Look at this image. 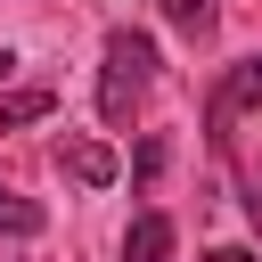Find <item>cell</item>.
<instances>
[{
    "label": "cell",
    "instance_id": "1",
    "mask_svg": "<svg viewBox=\"0 0 262 262\" xmlns=\"http://www.w3.org/2000/svg\"><path fill=\"white\" fill-rule=\"evenodd\" d=\"M147 90H156V41L139 25H115L106 49H98V123L106 131H131L139 106H147Z\"/></svg>",
    "mask_w": 262,
    "mask_h": 262
},
{
    "label": "cell",
    "instance_id": "2",
    "mask_svg": "<svg viewBox=\"0 0 262 262\" xmlns=\"http://www.w3.org/2000/svg\"><path fill=\"white\" fill-rule=\"evenodd\" d=\"M246 106H262V49L254 57H237V66H221L213 74V90H205V147L229 164V147H237V115Z\"/></svg>",
    "mask_w": 262,
    "mask_h": 262
},
{
    "label": "cell",
    "instance_id": "3",
    "mask_svg": "<svg viewBox=\"0 0 262 262\" xmlns=\"http://www.w3.org/2000/svg\"><path fill=\"white\" fill-rule=\"evenodd\" d=\"M57 172H66V180H82V188H115V172H123V164H115V147H106V139H57Z\"/></svg>",
    "mask_w": 262,
    "mask_h": 262
},
{
    "label": "cell",
    "instance_id": "4",
    "mask_svg": "<svg viewBox=\"0 0 262 262\" xmlns=\"http://www.w3.org/2000/svg\"><path fill=\"white\" fill-rule=\"evenodd\" d=\"M172 246H180V229H172V213H131V229H123V262H172Z\"/></svg>",
    "mask_w": 262,
    "mask_h": 262
},
{
    "label": "cell",
    "instance_id": "5",
    "mask_svg": "<svg viewBox=\"0 0 262 262\" xmlns=\"http://www.w3.org/2000/svg\"><path fill=\"white\" fill-rule=\"evenodd\" d=\"M49 106H57V90H49V82H25V90H8V98H0V131H33Z\"/></svg>",
    "mask_w": 262,
    "mask_h": 262
},
{
    "label": "cell",
    "instance_id": "6",
    "mask_svg": "<svg viewBox=\"0 0 262 262\" xmlns=\"http://www.w3.org/2000/svg\"><path fill=\"white\" fill-rule=\"evenodd\" d=\"M156 8L180 41H213V25H221V0H156Z\"/></svg>",
    "mask_w": 262,
    "mask_h": 262
},
{
    "label": "cell",
    "instance_id": "7",
    "mask_svg": "<svg viewBox=\"0 0 262 262\" xmlns=\"http://www.w3.org/2000/svg\"><path fill=\"white\" fill-rule=\"evenodd\" d=\"M49 229V213L33 205V196H16V188H0V237H41Z\"/></svg>",
    "mask_w": 262,
    "mask_h": 262
},
{
    "label": "cell",
    "instance_id": "8",
    "mask_svg": "<svg viewBox=\"0 0 262 262\" xmlns=\"http://www.w3.org/2000/svg\"><path fill=\"white\" fill-rule=\"evenodd\" d=\"M164 156H172V147H164V131H147V139H139V164H131V180L147 188V180L164 172Z\"/></svg>",
    "mask_w": 262,
    "mask_h": 262
},
{
    "label": "cell",
    "instance_id": "9",
    "mask_svg": "<svg viewBox=\"0 0 262 262\" xmlns=\"http://www.w3.org/2000/svg\"><path fill=\"white\" fill-rule=\"evenodd\" d=\"M237 205H246V221L262 229V180H254V172H237Z\"/></svg>",
    "mask_w": 262,
    "mask_h": 262
},
{
    "label": "cell",
    "instance_id": "10",
    "mask_svg": "<svg viewBox=\"0 0 262 262\" xmlns=\"http://www.w3.org/2000/svg\"><path fill=\"white\" fill-rule=\"evenodd\" d=\"M205 262H254V254H246V246H213Z\"/></svg>",
    "mask_w": 262,
    "mask_h": 262
},
{
    "label": "cell",
    "instance_id": "11",
    "mask_svg": "<svg viewBox=\"0 0 262 262\" xmlns=\"http://www.w3.org/2000/svg\"><path fill=\"white\" fill-rule=\"evenodd\" d=\"M8 74H16V49H8V41H0V82H8Z\"/></svg>",
    "mask_w": 262,
    "mask_h": 262
}]
</instances>
